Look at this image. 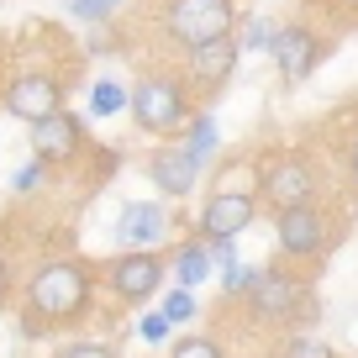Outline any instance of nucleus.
Segmentation results:
<instances>
[{"instance_id":"obj_1","label":"nucleus","mask_w":358,"mask_h":358,"mask_svg":"<svg viewBox=\"0 0 358 358\" xmlns=\"http://www.w3.org/2000/svg\"><path fill=\"white\" fill-rule=\"evenodd\" d=\"M95 285H101V264H90V258H53V264L32 268V280L22 290V332L53 337L64 327L85 322Z\"/></svg>"},{"instance_id":"obj_2","label":"nucleus","mask_w":358,"mask_h":358,"mask_svg":"<svg viewBox=\"0 0 358 358\" xmlns=\"http://www.w3.org/2000/svg\"><path fill=\"white\" fill-rule=\"evenodd\" d=\"M243 301H248V311H253L264 327H285V332H306V327L322 316L311 280L290 274L285 264H268L264 274H258V285L243 295Z\"/></svg>"},{"instance_id":"obj_3","label":"nucleus","mask_w":358,"mask_h":358,"mask_svg":"<svg viewBox=\"0 0 358 358\" xmlns=\"http://www.w3.org/2000/svg\"><path fill=\"white\" fill-rule=\"evenodd\" d=\"M195 106H190V79L179 74H143L132 85V122L148 137H185Z\"/></svg>"},{"instance_id":"obj_4","label":"nucleus","mask_w":358,"mask_h":358,"mask_svg":"<svg viewBox=\"0 0 358 358\" xmlns=\"http://www.w3.org/2000/svg\"><path fill=\"white\" fill-rule=\"evenodd\" d=\"M164 280H169V253H158V248H122L116 258L101 264V285L122 306L153 301V295L164 290Z\"/></svg>"},{"instance_id":"obj_5","label":"nucleus","mask_w":358,"mask_h":358,"mask_svg":"<svg viewBox=\"0 0 358 358\" xmlns=\"http://www.w3.org/2000/svg\"><path fill=\"white\" fill-rule=\"evenodd\" d=\"M232 27H237L232 0H169L164 11V37L185 53L216 43V37H232Z\"/></svg>"},{"instance_id":"obj_6","label":"nucleus","mask_w":358,"mask_h":358,"mask_svg":"<svg viewBox=\"0 0 358 358\" xmlns=\"http://www.w3.org/2000/svg\"><path fill=\"white\" fill-rule=\"evenodd\" d=\"M274 243H280V253L290 258V264H316L337 237H332V227H327L322 206L311 201V206H285V211H274Z\"/></svg>"},{"instance_id":"obj_7","label":"nucleus","mask_w":358,"mask_h":358,"mask_svg":"<svg viewBox=\"0 0 358 358\" xmlns=\"http://www.w3.org/2000/svg\"><path fill=\"white\" fill-rule=\"evenodd\" d=\"M258 195H264L274 211H285V206H311V201H316V174H311V164H306L301 153H290V148L268 153L264 164H258Z\"/></svg>"},{"instance_id":"obj_8","label":"nucleus","mask_w":358,"mask_h":358,"mask_svg":"<svg viewBox=\"0 0 358 358\" xmlns=\"http://www.w3.org/2000/svg\"><path fill=\"white\" fill-rule=\"evenodd\" d=\"M32 153L43 158L48 169H69L90 153V132L74 111H53L43 122H32Z\"/></svg>"},{"instance_id":"obj_9","label":"nucleus","mask_w":358,"mask_h":358,"mask_svg":"<svg viewBox=\"0 0 358 358\" xmlns=\"http://www.w3.org/2000/svg\"><path fill=\"white\" fill-rule=\"evenodd\" d=\"M258 222V190H211L195 216V232L206 243H222V237H237Z\"/></svg>"},{"instance_id":"obj_10","label":"nucleus","mask_w":358,"mask_h":358,"mask_svg":"<svg viewBox=\"0 0 358 358\" xmlns=\"http://www.w3.org/2000/svg\"><path fill=\"white\" fill-rule=\"evenodd\" d=\"M268 58H274V69H280L285 85H301V79H311L316 64L327 58V37L311 32L306 22H285L280 37H274V48H268Z\"/></svg>"},{"instance_id":"obj_11","label":"nucleus","mask_w":358,"mask_h":358,"mask_svg":"<svg viewBox=\"0 0 358 358\" xmlns=\"http://www.w3.org/2000/svg\"><path fill=\"white\" fill-rule=\"evenodd\" d=\"M6 111L32 127V122H43V116L64 111V85H58L48 69H27V74H16L11 85H6Z\"/></svg>"},{"instance_id":"obj_12","label":"nucleus","mask_w":358,"mask_h":358,"mask_svg":"<svg viewBox=\"0 0 358 358\" xmlns=\"http://www.w3.org/2000/svg\"><path fill=\"white\" fill-rule=\"evenodd\" d=\"M237 58H243V43H237V32H232V37H216V43L190 48V53H185V79H190V85L201 90L206 101H211L216 90H227V85H232Z\"/></svg>"},{"instance_id":"obj_13","label":"nucleus","mask_w":358,"mask_h":358,"mask_svg":"<svg viewBox=\"0 0 358 358\" xmlns=\"http://www.w3.org/2000/svg\"><path fill=\"white\" fill-rule=\"evenodd\" d=\"M148 179H153V190L164 195V201H185V195H195L201 164L190 158L185 143H169V137H164V143L148 153Z\"/></svg>"},{"instance_id":"obj_14","label":"nucleus","mask_w":358,"mask_h":358,"mask_svg":"<svg viewBox=\"0 0 358 358\" xmlns=\"http://www.w3.org/2000/svg\"><path fill=\"white\" fill-rule=\"evenodd\" d=\"M174 232V216L164 201H122L116 211V243L122 248H164Z\"/></svg>"},{"instance_id":"obj_15","label":"nucleus","mask_w":358,"mask_h":358,"mask_svg":"<svg viewBox=\"0 0 358 358\" xmlns=\"http://www.w3.org/2000/svg\"><path fill=\"white\" fill-rule=\"evenodd\" d=\"M211 274H216V253H211V243H206L201 232H195L190 243L169 248V280H174V285L195 290V285H206Z\"/></svg>"},{"instance_id":"obj_16","label":"nucleus","mask_w":358,"mask_h":358,"mask_svg":"<svg viewBox=\"0 0 358 358\" xmlns=\"http://www.w3.org/2000/svg\"><path fill=\"white\" fill-rule=\"evenodd\" d=\"M179 143L190 148V158H195L201 169H206V164H216V158H222V132H216V116H211V111H195Z\"/></svg>"},{"instance_id":"obj_17","label":"nucleus","mask_w":358,"mask_h":358,"mask_svg":"<svg viewBox=\"0 0 358 358\" xmlns=\"http://www.w3.org/2000/svg\"><path fill=\"white\" fill-rule=\"evenodd\" d=\"M122 111H132V90L122 85V79H95L90 85V116H122Z\"/></svg>"},{"instance_id":"obj_18","label":"nucleus","mask_w":358,"mask_h":358,"mask_svg":"<svg viewBox=\"0 0 358 358\" xmlns=\"http://www.w3.org/2000/svg\"><path fill=\"white\" fill-rule=\"evenodd\" d=\"M274 37H280V22H268V16H248V27H243V53H268L274 48Z\"/></svg>"},{"instance_id":"obj_19","label":"nucleus","mask_w":358,"mask_h":358,"mask_svg":"<svg viewBox=\"0 0 358 358\" xmlns=\"http://www.w3.org/2000/svg\"><path fill=\"white\" fill-rule=\"evenodd\" d=\"M169 358H227V348L216 343L211 332H190V337H179V343L169 348Z\"/></svg>"},{"instance_id":"obj_20","label":"nucleus","mask_w":358,"mask_h":358,"mask_svg":"<svg viewBox=\"0 0 358 358\" xmlns=\"http://www.w3.org/2000/svg\"><path fill=\"white\" fill-rule=\"evenodd\" d=\"M258 274L264 268H253V264H243V258H232V264H222V290L227 295H248L258 285Z\"/></svg>"},{"instance_id":"obj_21","label":"nucleus","mask_w":358,"mask_h":358,"mask_svg":"<svg viewBox=\"0 0 358 358\" xmlns=\"http://www.w3.org/2000/svg\"><path fill=\"white\" fill-rule=\"evenodd\" d=\"M280 358H337V353L322 343V337H311V332H290L285 348H280Z\"/></svg>"},{"instance_id":"obj_22","label":"nucleus","mask_w":358,"mask_h":358,"mask_svg":"<svg viewBox=\"0 0 358 358\" xmlns=\"http://www.w3.org/2000/svg\"><path fill=\"white\" fill-rule=\"evenodd\" d=\"M158 311L169 316V322H195V295L185 290V285H174V290H164V306H158Z\"/></svg>"},{"instance_id":"obj_23","label":"nucleus","mask_w":358,"mask_h":358,"mask_svg":"<svg viewBox=\"0 0 358 358\" xmlns=\"http://www.w3.org/2000/svg\"><path fill=\"white\" fill-rule=\"evenodd\" d=\"M116 11H122V0H69V16L79 22H111Z\"/></svg>"},{"instance_id":"obj_24","label":"nucleus","mask_w":358,"mask_h":358,"mask_svg":"<svg viewBox=\"0 0 358 358\" xmlns=\"http://www.w3.org/2000/svg\"><path fill=\"white\" fill-rule=\"evenodd\" d=\"M43 179H48V164H43V158H27V164L22 169H16V179H11V190L16 195H32V190H43Z\"/></svg>"},{"instance_id":"obj_25","label":"nucleus","mask_w":358,"mask_h":358,"mask_svg":"<svg viewBox=\"0 0 358 358\" xmlns=\"http://www.w3.org/2000/svg\"><path fill=\"white\" fill-rule=\"evenodd\" d=\"M58 358H122V353L106 348V343H64V348H58Z\"/></svg>"},{"instance_id":"obj_26","label":"nucleus","mask_w":358,"mask_h":358,"mask_svg":"<svg viewBox=\"0 0 358 358\" xmlns=\"http://www.w3.org/2000/svg\"><path fill=\"white\" fill-rule=\"evenodd\" d=\"M169 327H174V322H169L164 311H153V316H143V322H137V337H143V343H164Z\"/></svg>"},{"instance_id":"obj_27","label":"nucleus","mask_w":358,"mask_h":358,"mask_svg":"<svg viewBox=\"0 0 358 358\" xmlns=\"http://www.w3.org/2000/svg\"><path fill=\"white\" fill-rule=\"evenodd\" d=\"M0 306H11V264L0 258Z\"/></svg>"},{"instance_id":"obj_28","label":"nucleus","mask_w":358,"mask_h":358,"mask_svg":"<svg viewBox=\"0 0 358 358\" xmlns=\"http://www.w3.org/2000/svg\"><path fill=\"white\" fill-rule=\"evenodd\" d=\"M343 158H348V174H353V185H358V137L348 143V153H343Z\"/></svg>"},{"instance_id":"obj_29","label":"nucleus","mask_w":358,"mask_h":358,"mask_svg":"<svg viewBox=\"0 0 358 358\" xmlns=\"http://www.w3.org/2000/svg\"><path fill=\"white\" fill-rule=\"evenodd\" d=\"M337 6H348V11H353V16H358V0H337Z\"/></svg>"}]
</instances>
